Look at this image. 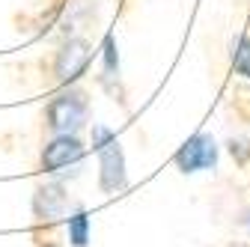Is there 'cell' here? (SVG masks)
<instances>
[{"mask_svg": "<svg viewBox=\"0 0 250 247\" xmlns=\"http://www.w3.org/2000/svg\"><path fill=\"white\" fill-rule=\"evenodd\" d=\"M92 149L99 152V185L104 194H116L128 185L125 176V155L119 149V140L110 128L92 125Z\"/></svg>", "mask_w": 250, "mask_h": 247, "instance_id": "6da1fadb", "label": "cell"}, {"mask_svg": "<svg viewBox=\"0 0 250 247\" xmlns=\"http://www.w3.org/2000/svg\"><path fill=\"white\" fill-rule=\"evenodd\" d=\"M86 110H89V104H86L83 89H75V86L62 89L48 102V110H45L48 128L57 131V134H75L86 122Z\"/></svg>", "mask_w": 250, "mask_h": 247, "instance_id": "7a4b0ae2", "label": "cell"}, {"mask_svg": "<svg viewBox=\"0 0 250 247\" xmlns=\"http://www.w3.org/2000/svg\"><path fill=\"white\" fill-rule=\"evenodd\" d=\"M217 161V143L211 134H194L188 137L179 152H176V167L182 173H200V170H211Z\"/></svg>", "mask_w": 250, "mask_h": 247, "instance_id": "3957f363", "label": "cell"}, {"mask_svg": "<svg viewBox=\"0 0 250 247\" xmlns=\"http://www.w3.org/2000/svg\"><path fill=\"white\" fill-rule=\"evenodd\" d=\"M81 158H83V146L75 134H57L42 149V167L48 173H62L66 167L78 164Z\"/></svg>", "mask_w": 250, "mask_h": 247, "instance_id": "277c9868", "label": "cell"}, {"mask_svg": "<svg viewBox=\"0 0 250 247\" xmlns=\"http://www.w3.org/2000/svg\"><path fill=\"white\" fill-rule=\"evenodd\" d=\"M89 54H92V51H89V45H86L83 39H69L66 45L57 51V60H54V72H57V78H60L62 83L75 81V78L86 69Z\"/></svg>", "mask_w": 250, "mask_h": 247, "instance_id": "5b68a950", "label": "cell"}, {"mask_svg": "<svg viewBox=\"0 0 250 247\" xmlns=\"http://www.w3.org/2000/svg\"><path fill=\"white\" fill-rule=\"evenodd\" d=\"M66 208H69V194H66V188H62L60 182H45L36 191V197H33V211L42 221L60 218Z\"/></svg>", "mask_w": 250, "mask_h": 247, "instance_id": "8992f818", "label": "cell"}, {"mask_svg": "<svg viewBox=\"0 0 250 247\" xmlns=\"http://www.w3.org/2000/svg\"><path fill=\"white\" fill-rule=\"evenodd\" d=\"M69 241L75 247H86V241H89V218L83 208H78L69 218Z\"/></svg>", "mask_w": 250, "mask_h": 247, "instance_id": "52a82bcc", "label": "cell"}, {"mask_svg": "<svg viewBox=\"0 0 250 247\" xmlns=\"http://www.w3.org/2000/svg\"><path fill=\"white\" fill-rule=\"evenodd\" d=\"M232 66L241 78L250 81V36H238L232 45Z\"/></svg>", "mask_w": 250, "mask_h": 247, "instance_id": "ba28073f", "label": "cell"}, {"mask_svg": "<svg viewBox=\"0 0 250 247\" xmlns=\"http://www.w3.org/2000/svg\"><path fill=\"white\" fill-rule=\"evenodd\" d=\"M229 155L241 167H247L250 164V140H229Z\"/></svg>", "mask_w": 250, "mask_h": 247, "instance_id": "9c48e42d", "label": "cell"}, {"mask_svg": "<svg viewBox=\"0 0 250 247\" xmlns=\"http://www.w3.org/2000/svg\"><path fill=\"white\" fill-rule=\"evenodd\" d=\"M104 69H107L110 75L119 72V57H116V42H113V36L104 39Z\"/></svg>", "mask_w": 250, "mask_h": 247, "instance_id": "30bf717a", "label": "cell"}, {"mask_svg": "<svg viewBox=\"0 0 250 247\" xmlns=\"http://www.w3.org/2000/svg\"><path fill=\"white\" fill-rule=\"evenodd\" d=\"M241 224H244V226H250V208H244V211H241Z\"/></svg>", "mask_w": 250, "mask_h": 247, "instance_id": "8fae6325", "label": "cell"}, {"mask_svg": "<svg viewBox=\"0 0 250 247\" xmlns=\"http://www.w3.org/2000/svg\"><path fill=\"white\" fill-rule=\"evenodd\" d=\"M229 247H250V244H229Z\"/></svg>", "mask_w": 250, "mask_h": 247, "instance_id": "7c38bea8", "label": "cell"}]
</instances>
